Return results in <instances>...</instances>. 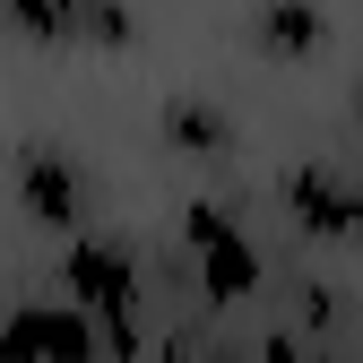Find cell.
Returning <instances> with one entry per match:
<instances>
[{"instance_id": "cell-3", "label": "cell", "mask_w": 363, "mask_h": 363, "mask_svg": "<svg viewBox=\"0 0 363 363\" xmlns=\"http://www.w3.org/2000/svg\"><path fill=\"white\" fill-rule=\"evenodd\" d=\"M61 286H69V303L86 320H139V259L121 242H104V234H78L61 251Z\"/></svg>"}, {"instance_id": "cell-7", "label": "cell", "mask_w": 363, "mask_h": 363, "mask_svg": "<svg viewBox=\"0 0 363 363\" xmlns=\"http://www.w3.org/2000/svg\"><path fill=\"white\" fill-rule=\"evenodd\" d=\"M164 139L191 147V156H225L234 147V121H225V104H208V96H173L164 104Z\"/></svg>"}, {"instance_id": "cell-1", "label": "cell", "mask_w": 363, "mask_h": 363, "mask_svg": "<svg viewBox=\"0 0 363 363\" xmlns=\"http://www.w3.org/2000/svg\"><path fill=\"white\" fill-rule=\"evenodd\" d=\"M182 259L199 268V294H208L216 311L259 294V242H251L216 199H182Z\"/></svg>"}, {"instance_id": "cell-2", "label": "cell", "mask_w": 363, "mask_h": 363, "mask_svg": "<svg viewBox=\"0 0 363 363\" xmlns=\"http://www.w3.org/2000/svg\"><path fill=\"white\" fill-rule=\"evenodd\" d=\"M0 363H104V329L78 303H18L0 311Z\"/></svg>"}, {"instance_id": "cell-4", "label": "cell", "mask_w": 363, "mask_h": 363, "mask_svg": "<svg viewBox=\"0 0 363 363\" xmlns=\"http://www.w3.org/2000/svg\"><path fill=\"white\" fill-rule=\"evenodd\" d=\"M9 173H18V208H26L35 225H52V234H69V242H78V216H86V173H78L52 139H26Z\"/></svg>"}, {"instance_id": "cell-6", "label": "cell", "mask_w": 363, "mask_h": 363, "mask_svg": "<svg viewBox=\"0 0 363 363\" xmlns=\"http://www.w3.org/2000/svg\"><path fill=\"white\" fill-rule=\"evenodd\" d=\"M251 43L268 61H311V52H329V9L320 0H259L251 9Z\"/></svg>"}, {"instance_id": "cell-5", "label": "cell", "mask_w": 363, "mask_h": 363, "mask_svg": "<svg viewBox=\"0 0 363 363\" xmlns=\"http://www.w3.org/2000/svg\"><path fill=\"white\" fill-rule=\"evenodd\" d=\"M286 208H294L303 234H320V242H354L363 234V191L346 173H329V164H294L286 173Z\"/></svg>"}, {"instance_id": "cell-8", "label": "cell", "mask_w": 363, "mask_h": 363, "mask_svg": "<svg viewBox=\"0 0 363 363\" xmlns=\"http://www.w3.org/2000/svg\"><path fill=\"white\" fill-rule=\"evenodd\" d=\"M0 26H18L26 43H78V0H0Z\"/></svg>"}]
</instances>
